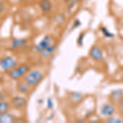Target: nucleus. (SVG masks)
I'll list each match as a JSON object with an SVG mask.
<instances>
[{
    "mask_svg": "<svg viewBox=\"0 0 123 123\" xmlns=\"http://www.w3.org/2000/svg\"><path fill=\"white\" fill-rule=\"evenodd\" d=\"M3 98V94H2V93H0V101H2Z\"/></svg>",
    "mask_w": 123,
    "mask_h": 123,
    "instance_id": "19",
    "label": "nucleus"
},
{
    "mask_svg": "<svg viewBox=\"0 0 123 123\" xmlns=\"http://www.w3.org/2000/svg\"><path fill=\"white\" fill-rule=\"evenodd\" d=\"M90 55L94 60L95 61H102L103 60V53L101 51V49L98 47L94 46L90 49Z\"/></svg>",
    "mask_w": 123,
    "mask_h": 123,
    "instance_id": "6",
    "label": "nucleus"
},
{
    "mask_svg": "<svg viewBox=\"0 0 123 123\" xmlns=\"http://www.w3.org/2000/svg\"><path fill=\"white\" fill-rule=\"evenodd\" d=\"M1 1H2V0H0V3H1Z\"/></svg>",
    "mask_w": 123,
    "mask_h": 123,
    "instance_id": "21",
    "label": "nucleus"
},
{
    "mask_svg": "<svg viewBox=\"0 0 123 123\" xmlns=\"http://www.w3.org/2000/svg\"><path fill=\"white\" fill-rule=\"evenodd\" d=\"M107 122L108 123H121L122 122V121L121 120L120 118H117V117H112V118H109Z\"/></svg>",
    "mask_w": 123,
    "mask_h": 123,
    "instance_id": "14",
    "label": "nucleus"
},
{
    "mask_svg": "<svg viewBox=\"0 0 123 123\" xmlns=\"http://www.w3.org/2000/svg\"><path fill=\"white\" fill-rule=\"evenodd\" d=\"M43 76L41 71H39V70H33L30 71L28 74L26 75V76H25V81L31 86H35V85H38L43 80Z\"/></svg>",
    "mask_w": 123,
    "mask_h": 123,
    "instance_id": "1",
    "label": "nucleus"
},
{
    "mask_svg": "<svg viewBox=\"0 0 123 123\" xmlns=\"http://www.w3.org/2000/svg\"><path fill=\"white\" fill-rule=\"evenodd\" d=\"M78 1H80V0H66L67 3H71V4H73V3H76V2H78Z\"/></svg>",
    "mask_w": 123,
    "mask_h": 123,
    "instance_id": "17",
    "label": "nucleus"
},
{
    "mask_svg": "<svg viewBox=\"0 0 123 123\" xmlns=\"http://www.w3.org/2000/svg\"><path fill=\"white\" fill-rule=\"evenodd\" d=\"M31 85L27 84L26 81H18L17 84V90L21 94H27L30 91Z\"/></svg>",
    "mask_w": 123,
    "mask_h": 123,
    "instance_id": "9",
    "label": "nucleus"
},
{
    "mask_svg": "<svg viewBox=\"0 0 123 123\" xmlns=\"http://www.w3.org/2000/svg\"><path fill=\"white\" fill-rule=\"evenodd\" d=\"M12 105L13 108L17 109H21L26 104V100L25 99V98L20 96H16L14 98H12V99L11 101Z\"/></svg>",
    "mask_w": 123,
    "mask_h": 123,
    "instance_id": "5",
    "label": "nucleus"
},
{
    "mask_svg": "<svg viewBox=\"0 0 123 123\" xmlns=\"http://www.w3.org/2000/svg\"><path fill=\"white\" fill-rule=\"evenodd\" d=\"M48 104V108H53V102L50 98L48 99V104Z\"/></svg>",
    "mask_w": 123,
    "mask_h": 123,
    "instance_id": "16",
    "label": "nucleus"
},
{
    "mask_svg": "<svg viewBox=\"0 0 123 123\" xmlns=\"http://www.w3.org/2000/svg\"><path fill=\"white\" fill-rule=\"evenodd\" d=\"M9 108V104L6 101H0V113L7 112Z\"/></svg>",
    "mask_w": 123,
    "mask_h": 123,
    "instance_id": "13",
    "label": "nucleus"
},
{
    "mask_svg": "<svg viewBox=\"0 0 123 123\" xmlns=\"http://www.w3.org/2000/svg\"><path fill=\"white\" fill-rule=\"evenodd\" d=\"M26 42L25 39H13L12 41V49H17L21 46H23Z\"/></svg>",
    "mask_w": 123,
    "mask_h": 123,
    "instance_id": "12",
    "label": "nucleus"
},
{
    "mask_svg": "<svg viewBox=\"0 0 123 123\" xmlns=\"http://www.w3.org/2000/svg\"><path fill=\"white\" fill-rule=\"evenodd\" d=\"M17 67V61L12 57L7 56L0 59V68L6 72H9Z\"/></svg>",
    "mask_w": 123,
    "mask_h": 123,
    "instance_id": "2",
    "label": "nucleus"
},
{
    "mask_svg": "<svg viewBox=\"0 0 123 123\" xmlns=\"http://www.w3.org/2000/svg\"><path fill=\"white\" fill-rule=\"evenodd\" d=\"M39 7L42 9V11H43L44 12H48L50 11L52 5H51V2L49 0H41L39 2Z\"/></svg>",
    "mask_w": 123,
    "mask_h": 123,
    "instance_id": "11",
    "label": "nucleus"
},
{
    "mask_svg": "<svg viewBox=\"0 0 123 123\" xmlns=\"http://www.w3.org/2000/svg\"><path fill=\"white\" fill-rule=\"evenodd\" d=\"M115 112V108L112 104H104L101 109V113L105 117H111Z\"/></svg>",
    "mask_w": 123,
    "mask_h": 123,
    "instance_id": "7",
    "label": "nucleus"
},
{
    "mask_svg": "<svg viewBox=\"0 0 123 123\" xmlns=\"http://www.w3.org/2000/svg\"><path fill=\"white\" fill-rule=\"evenodd\" d=\"M55 48H56V46H55L54 44L49 45V47L45 48V49H43V50H42L40 53H40V56L43 57H45L49 56V55H50L51 53H53V52H54Z\"/></svg>",
    "mask_w": 123,
    "mask_h": 123,
    "instance_id": "10",
    "label": "nucleus"
},
{
    "mask_svg": "<svg viewBox=\"0 0 123 123\" xmlns=\"http://www.w3.org/2000/svg\"><path fill=\"white\" fill-rule=\"evenodd\" d=\"M51 43H52V39H51L49 36H45L44 38L38 43V44L35 45V48H34V50H35V52L40 53L41 51L45 49V48H47V47H49V45H51Z\"/></svg>",
    "mask_w": 123,
    "mask_h": 123,
    "instance_id": "4",
    "label": "nucleus"
},
{
    "mask_svg": "<svg viewBox=\"0 0 123 123\" xmlns=\"http://www.w3.org/2000/svg\"><path fill=\"white\" fill-rule=\"evenodd\" d=\"M15 122V117L13 115L7 112L0 113V123H12Z\"/></svg>",
    "mask_w": 123,
    "mask_h": 123,
    "instance_id": "8",
    "label": "nucleus"
},
{
    "mask_svg": "<svg viewBox=\"0 0 123 123\" xmlns=\"http://www.w3.org/2000/svg\"><path fill=\"white\" fill-rule=\"evenodd\" d=\"M102 30H103V31H103V33L104 34V35H105V36H106V37L113 36V35H112V34H111L110 32H109V31H108V30H106L105 28H103Z\"/></svg>",
    "mask_w": 123,
    "mask_h": 123,
    "instance_id": "15",
    "label": "nucleus"
},
{
    "mask_svg": "<svg viewBox=\"0 0 123 123\" xmlns=\"http://www.w3.org/2000/svg\"><path fill=\"white\" fill-rule=\"evenodd\" d=\"M29 70L30 68L26 64H22L21 66H19L18 67H15L14 69L8 72V76L12 80H18L22 76L26 74L29 71Z\"/></svg>",
    "mask_w": 123,
    "mask_h": 123,
    "instance_id": "3",
    "label": "nucleus"
},
{
    "mask_svg": "<svg viewBox=\"0 0 123 123\" xmlns=\"http://www.w3.org/2000/svg\"><path fill=\"white\" fill-rule=\"evenodd\" d=\"M16 1H21V0H16Z\"/></svg>",
    "mask_w": 123,
    "mask_h": 123,
    "instance_id": "20",
    "label": "nucleus"
},
{
    "mask_svg": "<svg viewBox=\"0 0 123 123\" xmlns=\"http://www.w3.org/2000/svg\"><path fill=\"white\" fill-rule=\"evenodd\" d=\"M3 5L1 3H0V12H1L3 11Z\"/></svg>",
    "mask_w": 123,
    "mask_h": 123,
    "instance_id": "18",
    "label": "nucleus"
}]
</instances>
